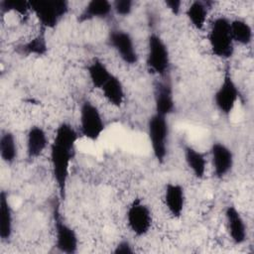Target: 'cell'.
<instances>
[{"mask_svg": "<svg viewBox=\"0 0 254 254\" xmlns=\"http://www.w3.org/2000/svg\"><path fill=\"white\" fill-rule=\"evenodd\" d=\"M230 32L234 43L242 46H248L252 42L253 32L250 24L242 19L230 21Z\"/></svg>", "mask_w": 254, "mask_h": 254, "instance_id": "22", "label": "cell"}, {"mask_svg": "<svg viewBox=\"0 0 254 254\" xmlns=\"http://www.w3.org/2000/svg\"><path fill=\"white\" fill-rule=\"evenodd\" d=\"M182 1L181 0H166L165 5L166 7L174 14V15H179L181 12V7H182Z\"/></svg>", "mask_w": 254, "mask_h": 254, "instance_id": "29", "label": "cell"}, {"mask_svg": "<svg viewBox=\"0 0 254 254\" xmlns=\"http://www.w3.org/2000/svg\"><path fill=\"white\" fill-rule=\"evenodd\" d=\"M104 129L105 124L99 109L89 100H83L79 109L80 134L90 141H96Z\"/></svg>", "mask_w": 254, "mask_h": 254, "instance_id": "6", "label": "cell"}, {"mask_svg": "<svg viewBox=\"0 0 254 254\" xmlns=\"http://www.w3.org/2000/svg\"><path fill=\"white\" fill-rule=\"evenodd\" d=\"M114 254H133L134 249L129 241L127 240H121L117 243L113 250Z\"/></svg>", "mask_w": 254, "mask_h": 254, "instance_id": "28", "label": "cell"}, {"mask_svg": "<svg viewBox=\"0 0 254 254\" xmlns=\"http://www.w3.org/2000/svg\"><path fill=\"white\" fill-rule=\"evenodd\" d=\"M128 226L138 237L146 235L152 225V214L148 205L141 198L136 197L131 202L126 213Z\"/></svg>", "mask_w": 254, "mask_h": 254, "instance_id": "9", "label": "cell"}, {"mask_svg": "<svg viewBox=\"0 0 254 254\" xmlns=\"http://www.w3.org/2000/svg\"><path fill=\"white\" fill-rule=\"evenodd\" d=\"M49 140L43 127L34 125L27 132L26 153L29 160H35L40 157L48 147Z\"/></svg>", "mask_w": 254, "mask_h": 254, "instance_id": "15", "label": "cell"}, {"mask_svg": "<svg viewBox=\"0 0 254 254\" xmlns=\"http://www.w3.org/2000/svg\"><path fill=\"white\" fill-rule=\"evenodd\" d=\"M112 10V3L107 0H91L84 6L77 20L83 23L92 19H105L109 17Z\"/></svg>", "mask_w": 254, "mask_h": 254, "instance_id": "16", "label": "cell"}, {"mask_svg": "<svg viewBox=\"0 0 254 254\" xmlns=\"http://www.w3.org/2000/svg\"><path fill=\"white\" fill-rule=\"evenodd\" d=\"M87 74L92 86L101 89L112 73L101 60L95 58L87 66Z\"/></svg>", "mask_w": 254, "mask_h": 254, "instance_id": "21", "label": "cell"}, {"mask_svg": "<svg viewBox=\"0 0 254 254\" xmlns=\"http://www.w3.org/2000/svg\"><path fill=\"white\" fill-rule=\"evenodd\" d=\"M74 155V148H70L56 142L50 146V161L52 174L57 185L59 200L62 202L65 198L66 185L68 180L69 165Z\"/></svg>", "mask_w": 254, "mask_h": 254, "instance_id": "1", "label": "cell"}, {"mask_svg": "<svg viewBox=\"0 0 254 254\" xmlns=\"http://www.w3.org/2000/svg\"><path fill=\"white\" fill-rule=\"evenodd\" d=\"M0 156L4 163L12 165L18 156V149L15 136L12 132L2 133L0 138Z\"/></svg>", "mask_w": 254, "mask_h": 254, "instance_id": "24", "label": "cell"}, {"mask_svg": "<svg viewBox=\"0 0 254 254\" xmlns=\"http://www.w3.org/2000/svg\"><path fill=\"white\" fill-rule=\"evenodd\" d=\"M238 98V87L230 73L229 66H226L223 79L213 96L214 104L221 114L228 116L234 109Z\"/></svg>", "mask_w": 254, "mask_h": 254, "instance_id": "8", "label": "cell"}, {"mask_svg": "<svg viewBox=\"0 0 254 254\" xmlns=\"http://www.w3.org/2000/svg\"><path fill=\"white\" fill-rule=\"evenodd\" d=\"M108 44L115 50L120 59L127 64L138 63V53L131 35L120 29H112L108 34Z\"/></svg>", "mask_w": 254, "mask_h": 254, "instance_id": "10", "label": "cell"}, {"mask_svg": "<svg viewBox=\"0 0 254 254\" xmlns=\"http://www.w3.org/2000/svg\"><path fill=\"white\" fill-rule=\"evenodd\" d=\"M155 113L169 116L175 111L174 91L171 83L167 80H157L154 83Z\"/></svg>", "mask_w": 254, "mask_h": 254, "instance_id": "12", "label": "cell"}, {"mask_svg": "<svg viewBox=\"0 0 254 254\" xmlns=\"http://www.w3.org/2000/svg\"><path fill=\"white\" fill-rule=\"evenodd\" d=\"M13 233V212L5 190L0 193V237L8 241Z\"/></svg>", "mask_w": 254, "mask_h": 254, "instance_id": "17", "label": "cell"}, {"mask_svg": "<svg viewBox=\"0 0 254 254\" xmlns=\"http://www.w3.org/2000/svg\"><path fill=\"white\" fill-rule=\"evenodd\" d=\"M101 91L105 99L113 106L120 107L125 99V90L120 78L113 73L102 86Z\"/></svg>", "mask_w": 254, "mask_h": 254, "instance_id": "18", "label": "cell"}, {"mask_svg": "<svg viewBox=\"0 0 254 254\" xmlns=\"http://www.w3.org/2000/svg\"><path fill=\"white\" fill-rule=\"evenodd\" d=\"M213 174L217 179H222L231 172L234 156L229 147L222 142H213L210 147Z\"/></svg>", "mask_w": 254, "mask_h": 254, "instance_id": "11", "label": "cell"}, {"mask_svg": "<svg viewBox=\"0 0 254 254\" xmlns=\"http://www.w3.org/2000/svg\"><path fill=\"white\" fill-rule=\"evenodd\" d=\"M30 7L44 30L57 27L68 12V2L65 0L30 1Z\"/></svg>", "mask_w": 254, "mask_h": 254, "instance_id": "3", "label": "cell"}, {"mask_svg": "<svg viewBox=\"0 0 254 254\" xmlns=\"http://www.w3.org/2000/svg\"><path fill=\"white\" fill-rule=\"evenodd\" d=\"M77 138L78 134L73 126L67 122H63L57 127L53 141L70 148H74Z\"/></svg>", "mask_w": 254, "mask_h": 254, "instance_id": "25", "label": "cell"}, {"mask_svg": "<svg viewBox=\"0 0 254 254\" xmlns=\"http://www.w3.org/2000/svg\"><path fill=\"white\" fill-rule=\"evenodd\" d=\"M0 10L2 13L14 12L21 16H26L31 11L30 1L24 0H2L0 2Z\"/></svg>", "mask_w": 254, "mask_h": 254, "instance_id": "26", "label": "cell"}, {"mask_svg": "<svg viewBox=\"0 0 254 254\" xmlns=\"http://www.w3.org/2000/svg\"><path fill=\"white\" fill-rule=\"evenodd\" d=\"M147 130L153 155L159 164H163L168 154L169 124L167 117L154 113L148 120Z\"/></svg>", "mask_w": 254, "mask_h": 254, "instance_id": "4", "label": "cell"}, {"mask_svg": "<svg viewBox=\"0 0 254 254\" xmlns=\"http://www.w3.org/2000/svg\"><path fill=\"white\" fill-rule=\"evenodd\" d=\"M165 205L174 218H180L183 214L186 202L185 190L180 184L169 183L165 187Z\"/></svg>", "mask_w": 254, "mask_h": 254, "instance_id": "14", "label": "cell"}, {"mask_svg": "<svg viewBox=\"0 0 254 254\" xmlns=\"http://www.w3.org/2000/svg\"><path fill=\"white\" fill-rule=\"evenodd\" d=\"M184 156L186 164L192 172L193 176L196 179H202L206 170L205 155L193 147L186 145L184 147Z\"/></svg>", "mask_w": 254, "mask_h": 254, "instance_id": "19", "label": "cell"}, {"mask_svg": "<svg viewBox=\"0 0 254 254\" xmlns=\"http://www.w3.org/2000/svg\"><path fill=\"white\" fill-rule=\"evenodd\" d=\"M46 30L42 29L38 35L30 39L28 42L19 45L16 52L23 56L43 57L48 53V43L46 40Z\"/></svg>", "mask_w": 254, "mask_h": 254, "instance_id": "20", "label": "cell"}, {"mask_svg": "<svg viewBox=\"0 0 254 254\" xmlns=\"http://www.w3.org/2000/svg\"><path fill=\"white\" fill-rule=\"evenodd\" d=\"M224 214L230 239L236 245L243 244L247 239V229L240 211L234 205L230 204L225 208Z\"/></svg>", "mask_w": 254, "mask_h": 254, "instance_id": "13", "label": "cell"}, {"mask_svg": "<svg viewBox=\"0 0 254 254\" xmlns=\"http://www.w3.org/2000/svg\"><path fill=\"white\" fill-rule=\"evenodd\" d=\"M146 64L150 72L159 76L167 74L170 68V53L165 41L156 33L148 37Z\"/></svg>", "mask_w": 254, "mask_h": 254, "instance_id": "5", "label": "cell"}, {"mask_svg": "<svg viewBox=\"0 0 254 254\" xmlns=\"http://www.w3.org/2000/svg\"><path fill=\"white\" fill-rule=\"evenodd\" d=\"M53 205V218L55 226V236H56V248L65 254H73L77 252L78 249V238L75 230L68 225L62 216L60 205Z\"/></svg>", "mask_w": 254, "mask_h": 254, "instance_id": "7", "label": "cell"}, {"mask_svg": "<svg viewBox=\"0 0 254 254\" xmlns=\"http://www.w3.org/2000/svg\"><path fill=\"white\" fill-rule=\"evenodd\" d=\"M186 15L196 30H202L207 18V5L202 1H192L187 8Z\"/></svg>", "mask_w": 254, "mask_h": 254, "instance_id": "23", "label": "cell"}, {"mask_svg": "<svg viewBox=\"0 0 254 254\" xmlns=\"http://www.w3.org/2000/svg\"><path fill=\"white\" fill-rule=\"evenodd\" d=\"M208 44L213 56L228 60L234 53V42L230 32V20L224 16L215 18L208 32Z\"/></svg>", "mask_w": 254, "mask_h": 254, "instance_id": "2", "label": "cell"}, {"mask_svg": "<svg viewBox=\"0 0 254 254\" xmlns=\"http://www.w3.org/2000/svg\"><path fill=\"white\" fill-rule=\"evenodd\" d=\"M134 2L132 0H115L112 3V8L116 14L126 17L133 11Z\"/></svg>", "mask_w": 254, "mask_h": 254, "instance_id": "27", "label": "cell"}]
</instances>
